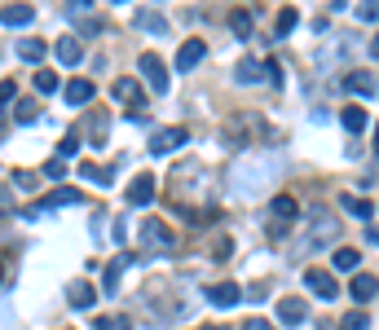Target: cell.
I'll list each match as a JSON object with an SVG mask.
<instances>
[{
	"instance_id": "obj_1",
	"label": "cell",
	"mask_w": 379,
	"mask_h": 330,
	"mask_svg": "<svg viewBox=\"0 0 379 330\" xmlns=\"http://www.w3.org/2000/svg\"><path fill=\"white\" fill-rule=\"evenodd\" d=\"M278 172H283V159H278V155H265V150H256V155H247V159L234 167V181H238L243 194H251V190H261L265 181H273Z\"/></svg>"
},
{
	"instance_id": "obj_2",
	"label": "cell",
	"mask_w": 379,
	"mask_h": 330,
	"mask_svg": "<svg viewBox=\"0 0 379 330\" xmlns=\"http://www.w3.org/2000/svg\"><path fill=\"white\" fill-rule=\"evenodd\" d=\"M340 238V220L335 216H326V212H313L309 225H305V234L295 238V256H305V251H318L326 242H335Z\"/></svg>"
},
{
	"instance_id": "obj_3",
	"label": "cell",
	"mask_w": 379,
	"mask_h": 330,
	"mask_svg": "<svg viewBox=\"0 0 379 330\" xmlns=\"http://www.w3.org/2000/svg\"><path fill=\"white\" fill-rule=\"evenodd\" d=\"M295 216H300V202H295L291 194H278V198L269 202V234L283 238L291 225H295Z\"/></svg>"
},
{
	"instance_id": "obj_4",
	"label": "cell",
	"mask_w": 379,
	"mask_h": 330,
	"mask_svg": "<svg viewBox=\"0 0 379 330\" xmlns=\"http://www.w3.org/2000/svg\"><path fill=\"white\" fill-rule=\"evenodd\" d=\"M141 247H146V251H159V256H168V251L176 247V238H172V230H168L159 216H146V225H141Z\"/></svg>"
},
{
	"instance_id": "obj_5",
	"label": "cell",
	"mask_w": 379,
	"mask_h": 330,
	"mask_svg": "<svg viewBox=\"0 0 379 330\" xmlns=\"http://www.w3.org/2000/svg\"><path fill=\"white\" fill-rule=\"evenodd\" d=\"M256 133H261L256 115H234L230 123H225V137H230L234 145H256Z\"/></svg>"
},
{
	"instance_id": "obj_6",
	"label": "cell",
	"mask_w": 379,
	"mask_h": 330,
	"mask_svg": "<svg viewBox=\"0 0 379 330\" xmlns=\"http://www.w3.org/2000/svg\"><path fill=\"white\" fill-rule=\"evenodd\" d=\"M278 321H283L287 330L305 326V321H309V304L300 299V295H283V299H278Z\"/></svg>"
},
{
	"instance_id": "obj_7",
	"label": "cell",
	"mask_w": 379,
	"mask_h": 330,
	"mask_svg": "<svg viewBox=\"0 0 379 330\" xmlns=\"http://www.w3.org/2000/svg\"><path fill=\"white\" fill-rule=\"evenodd\" d=\"M80 190H54L49 198H40L36 207H31V216H44V212H58V207H80Z\"/></svg>"
},
{
	"instance_id": "obj_8",
	"label": "cell",
	"mask_w": 379,
	"mask_h": 330,
	"mask_svg": "<svg viewBox=\"0 0 379 330\" xmlns=\"http://www.w3.org/2000/svg\"><path fill=\"white\" fill-rule=\"evenodd\" d=\"M141 75L150 80V88L155 93H168V66L159 53H141Z\"/></svg>"
},
{
	"instance_id": "obj_9",
	"label": "cell",
	"mask_w": 379,
	"mask_h": 330,
	"mask_svg": "<svg viewBox=\"0 0 379 330\" xmlns=\"http://www.w3.org/2000/svg\"><path fill=\"white\" fill-rule=\"evenodd\" d=\"M186 141H190L186 128H159L155 137H150V155H172V150L186 145Z\"/></svg>"
},
{
	"instance_id": "obj_10",
	"label": "cell",
	"mask_w": 379,
	"mask_h": 330,
	"mask_svg": "<svg viewBox=\"0 0 379 330\" xmlns=\"http://www.w3.org/2000/svg\"><path fill=\"white\" fill-rule=\"evenodd\" d=\"M305 287L318 295V299H335L340 295V287H335V277L326 273V269H305Z\"/></svg>"
},
{
	"instance_id": "obj_11",
	"label": "cell",
	"mask_w": 379,
	"mask_h": 330,
	"mask_svg": "<svg viewBox=\"0 0 379 330\" xmlns=\"http://www.w3.org/2000/svg\"><path fill=\"white\" fill-rule=\"evenodd\" d=\"M203 58H208V44L203 40H186L181 48H176V71H194Z\"/></svg>"
},
{
	"instance_id": "obj_12",
	"label": "cell",
	"mask_w": 379,
	"mask_h": 330,
	"mask_svg": "<svg viewBox=\"0 0 379 330\" xmlns=\"http://www.w3.org/2000/svg\"><path fill=\"white\" fill-rule=\"evenodd\" d=\"M123 198H128V202H133V207H146V202H150V198H155V176H150V172H141V176H133V185H128V194H123Z\"/></svg>"
},
{
	"instance_id": "obj_13",
	"label": "cell",
	"mask_w": 379,
	"mask_h": 330,
	"mask_svg": "<svg viewBox=\"0 0 379 330\" xmlns=\"http://www.w3.org/2000/svg\"><path fill=\"white\" fill-rule=\"evenodd\" d=\"M0 22H5V27H31V22H36V5H5V9H0Z\"/></svg>"
},
{
	"instance_id": "obj_14",
	"label": "cell",
	"mask_w": 379,
	"mask_h": 330,
	"mask_svg": "<svg viewBox=\"0 0 379 330\" xmlns=\"http://www.w3.org/2000/svg\"><path fill=\"white\" fill-rule=\"evenodd\" d=\"M111 97L115 101H123V106H141V84L137 80H128V75H123V80H115V88H111Z\"/></svg>"
},
{
	"instance_id": "obj_15",
	"label": "cell",
	"mask_w": 379,
	"mask_h": 330,
	"mask_svg": "<svg viewBox=\"0 0 379 330\" xmlns=\"http://www.w3.org/2000/svg\"><path fill=\"white\" fill-rule=\"evenodd\" d=\"M344 88H348V93H362V97L370 101V97H375V71H348V75H344Z\"/></svg>"
},
{
	"instance_id": "obj_16",
	"label": "cell",
	"mask_w": 379,
	"mask_h": 330,
	"mask_svg": "<svg viewBox=\"0 0 379 330\" xmlns=\"http://www.w3.org/2000/svg\"><path fill=\"white\" fill-rule=\"evenodd\" d=\"M348 295H353V304H358V309H362V304H370V299H375V273H358V277L348 282Z\"/></svg>"
},
{
	"instance_id": "obj_17",
	"label": "cell",
	"mask_w": 379,
	"mask_h": 330,
	"mask_svg": "<svg viewBox=\"0 0 379 330\" xmlns=\"http://www.w3.org/2000/svg\"><path fill=\"white\" fill-rule=\"evenodd\" d=\"M230 31H234L238 40H251V36H256V14H251L247 5L234 9V14H230Z\"/></svg>"
},
{
	"instance_id": "obj_18",
	"label": "cell",
	"mask_w": 379,
	"mask_h": 330,
	"mask_svg": "<svg viewBox=\"0 0 379 330\" xmlns=\"http://www.w3.org/2000/svg\"><path fill=\"white\" fill-rule=\"evenodd\" d=\"M208 299L216 304V309H234V304L243 299V291L234 282H216V287H208Z\"/></svg>"
},
{
	"instance_id": "obj_19",
	"label": "cell",
	"mask_w": 379,
	"mask_h": 330,
	"mask_svg": "<svg viewBox=\"0 0 379 330\" xmlns=\"http://www.w3.org/2000/svg\"><path fill=\"white\" fill-rule=\"evenodd\" d=\"M54 53H58V62H62V66H80V62H84V44L75 40V36H66V40H58Z\"/></svg>"
},
{
	"instance_id": "obj_20",
	"label": "cell",
	"mask_w": 379,
	"mask_h": 330,
	"mask_svg": "<svg viewBox=\"0 0 379 330\" xmlns=\"http://www.w3.org/2000/svg\"><path fill=\"white\" fill-rule=\"evenodd\" d=\"M340 207H344V212H353V216H358V220H366V225L375 220V202H370V198H358V194H344V198H340Z\"/></svg>"
},
{
	"instance_id": "obj_21",
	"label": "cell",
	"mask_w": 379,
	"mask_h": 330,
	"mask_svg": "<svg viewBox=\"0 0 379 330\" xmlns=\"http://www.w3.org/2000/svg\"><path fill=\"white\" fill-rule=\"evenodd\" d=\"M133 260H137V256H133V251H123V256H115V260L106 264V291H111V295L119 291V277H123V269H128Z\"/></svg>"
},
{
	"instance_id": "obj_22",
	"label": "cell",
	"mask_w": 379,
	"mask_h": 330,
	"mask_svg": "<svg viewBox=\"0 0 379 330\" xmlns=\"http://www.w3.org/2000/svg\"><path fill=\"white\" fill-rule=\"evenodd\" d=\"M340 123H344V128H348L353 137H358V133H366V123H370V115H366L362 106H344V110H340Z\"/></svg>"
},
{
	"instance_id": "obj_23",
	"label": "cell",
	"mask_w": 379,
	"mask_h": 330,
	"mask_svg": "<svg viewBox=\"0 0 379 330\" xmlns=\"http://www.w3.org/2000/svg\"><path fill=\"white\" fill-rule=\"evenodd\" d=\"M93 80H71L66 84V101H71V106H89V101H93Z\"/></svg>"
},
{
	"instance_id": "obj_24",
	"label": "cell",
	"mask_w": 379,
	"mask_h": 330,
	"mask_svg": "<svg viewBox=\"0 0 379 330\" xmlns=\"http://www.w3.org/2000/svg\"><path fill=\"white\" fill-rule=\"evenodd\" d=\"M66 299H71V309H93V304H97V291H93L89 282H75V287L66 291Z\"/></svg>"
},
{
	"instance_id": "obj_25",
	"label": "cell",
	"mask_w": 379,
	"mask_h": 330,
	"mask_svg": "<svg viewBox=\"0 0 379 330\" xmlns=\"http://www.w3.org/2000/svg\"><path fill=\"white\" fill-rule=\"evenodd\" d=\"M137 27L155 31V36H168V18H163V14H150V9H141V14H137Z\"/></svg>"
},
{
	"instance_id": "obj_26",
	"label": "cell",
	"mask_w": 379,
	"mask_h": 330,
	"mask_svg": "<svg viewBox=\"0 0 379 330\" xmlns=\"http://www.w3.org/2000/svg\"><path fill=\"white\" fill-rule=\"evenodd\" d=\"M18 58L22 62H44V40H18Z\"/></svg>"
},
{
	"instance_id": "obj_27",
	"label": "cell",
	"mask_w": 379,
	"mask_h": 330,
	"mask_svg": "<svg viewBox=\"0 0 379 330\" xmlns=\"http://www.w3.org/2000/svg\"><path fill=\"white\" fill-rule=\"evenodd\" d=\"M234 80H238V84H256V80H261V62L243 58V62L234 66Z\"/></svg>"
},
{
	"instance_id": "obj_28",
	"label": "cell",
	"mask_w": 379,
	"mask_h": 330,
	"mask_svg": "<svg viewBox=\"0 0 379 330\" xmlns=\"http://www.w3.org/2000/svg\"><path fill=\"white\" fill-rule=\"evenodd\" d=\"M14 119L18 123H36L40 119V106H36L31 97H22V101H14Z\"/></svg>"
},
{
	"instance_id": "obj_29",
	"label": "cell",
	"mask_w": 379,
	"mask_h": 330,
	"mask_svg": "<svg viewBox=\"0 0 379 330\" xmlns=\"http://www.w3.org/2000/svg\"><path fill=\"white\" fill-rule=\"evenodd\" d=\"M80 176H89V181H97V185H111V181H115V167H97V163H80Z\"/></svg>"
},
{
	"instance_id": "obj_30",
	"label": "cell",
	"mask_w": 379,
	"mask_h": 330,
	"mask_svg": "<svg viewBox=\"0 0 379 330\" xmlns=\"http://www.w3.org/2000/svg\"><path fill=\"white\" fill-rule=\"evenodd\" d=\"M358 264H362V251H353V247H340V251H335V269H340V273H353Z\"/></svg>"
},
{
	"instance_id": "obj_31",
	"label": "cell",
	"mask_w": 379,
	"mask_h": 330,
	"mask_svg": "<svg viewBox=\"0 0 379 330\" xmlns=\"http://www.w3.org/2000/svg\"><path fill=\"white\" fill-rule=\"evenodd\" d=\"M58 88H62V80H58L54 71H44V66H40V71H36V93L49 97V93H58Z\"/></svg>"
},
{
	"instance_id": "obj_32",
	"label": "cell",
	"mask_w": 379,
	"mask_h": 330,
	"mask_svg": "<svg viewBox=\"0 0 379 330\" xmlns=\"http://www.w3.org/2000/svg\"><path fill=\"white\" fill-rule=\"evenodd\" d=\"M340 330H370V317L362 309H353L348 317H340Z\"/></svg>"
},
{
	"instance_id": "obj_33",
	"label": "cell",
	"mask_w": 379,
	"mask_h": 330,
	"mask_svg": "<svg viewBox=\"0 0 379 330\" xmlns=\"http://www.w3.org/2000/svg\"><path fill=\"white\" fill-rule=\"evenodd\" d=\"M300 27V14L295 9H283V14H278V36H291Z\"/></svg>"
},
{
	"instance_id": "obj_34",
	"label": "cell",
	"mask_w": 379,
	"mask_h": 330,
	"mask_svg": "<svg viewBox=\"0 0 379 330\" xmlns=\"http://www.w3.org/2000/svg\"><path fill=\"white\" fill-rule=\"evenodd\" d=\"M80 145H84V141H80V133H66V137H62V145H58V159L80 155Z\"/></svg>"
},
{
	"instance_id": "obj_35",
	"label": "cell",
	"mask_w": 379,
	"mask_h": 330,
	"mask_svg": "<svg viewBox=\"0 0 379 330\" xmlns=\"http://www.w3.org/2000/svg\"><path fill=\"white\" fill-rule=\"evenodd\" d=\"M93 326H97V330H137L128 317H97Z\"/></svg>"
},
{
	"instance_id": "obj_36",
	"label": "cell",
	"mask_w": 379,
	"mask_h": 330,
	"mask_svg": "<svg viewBox=\"0 0 379 330\" xmlns=\"http://www.w3.org/2000/svg\"><path fill=\"white\" fill-rule=\"evenodd\" d=\"M44 176H49V181H62V176H66V163H62V159H49V163H44Z\"/></svg>"
},
{
	"instance_id": "obj_37",
	"label": "cell",
	"mask_w": 379,
	"mask_h": 330,
	"mask_svg": "<svg viewBox=\"0 0 379 330\" xmlns=\"http://www.w3.org/2000/svg\"><path fill=\"white\" fill-rule=\"evenodd\" d=\"M14 97H18V84L5 80V84H0V115H5V101H14Z\"/></svg>"
},
{
	"instance_id": "obj_38",
	"label": "cell",
	"mask_w": 379,
	"mask_h": 330,
	"mask_svg": "<svg viewBox=\"0 0 379 330\" xmlns=\"http://www.w3.org/2000/svg\"><path fill=\"white\" fill-rule=\"evenodd\" d=\"M212 256H216V260H225V256H234V242H230V238H221V242L212 247Z\"/></svg>"
},
{
	"instance_id": "obj_39",
	"label": "cell",
	"mask_w": 379,
	"mask_h": 330,
	"mask_svg": "<svg viewBox=\"0 0 379 330\" xmlns=\"http://www.w3.org/2000/svg\"><path fill=\"white\" fill-rule=\"evenodd\" d=\"M358 18H362V22H366V27H370V22H375V18H379V9H375V5H362V9H358Z\"/></svg>"
},
{
	"instance_id": "obj_40",
	"label": "cell",
	"mask_w": 379,
	"mask_h": 330,
	"mask_svg": "<svg viewBox=\"0 0 379 330\" xmlns=\"http://www.w3.org/2000/svg\"><path fill=\"white\" fill-rule=\"evenodd\" d=\"M243 330H273V326H269V321H261V317H251V321H247Z\"/></svg>"
},
{
	"instance_id": "obj_41",
	"label": "cell",
	"mask_w": 379,
	"mask_h": 330,
	"mask_svg": "<svg viewBox=\"0 0 379 330\" xmlns=\"http://www.w3.org/2000/svg\"><path fill=\"white\" fill-rule=\"evenodd\" d=\"M203 330H225V326H203Z\"/></svg>"
}]
</instances>
